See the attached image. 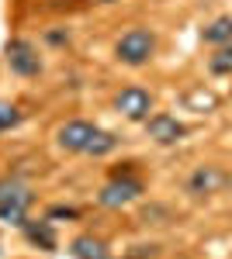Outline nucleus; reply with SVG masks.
I'll return each instance as SVG.
<instances>
[{
    "label": "nucleus",
    "instance_id": "nucleus-14",
    "mask_svg": "<svg viewBox=\"0 0 232 259\" xmlns=\"http://www.w3.org/2000/svg\"><path fill=\"white\" fill-rule=\"evenodd\" d=\"M18 124H21L18 104H11V100H0V132H11V128H18Z\"/></svg>",
    "mask_w": 232,
    "mask_h": 259
},
{
    "label": "nucleus",
    "instance_id": "nucleus-2",
    "mask_svg": "<svg viewBox=\"0 0 232 259\" xmlns=\"http://www.w3.org/2000/svg\"><path fill=\"white\" fill-rule=\"evenodd\" d=\"M31 187L21 183L14 177L0 180V221H11V225H24L28 221V207H31Z\"/></svg>",
    "mask_w": 232,
    "mask_h": 259
},
{
    "label": "nucleus",
    "instance_id": "nucleus-9",
    "mask_svg": "<svg viewBox=\"0 0 232 259\" xmlns=\"http://www.w3.org/2000/svg\"><path fill=\"white\" fill-rule=\"evenodd\" d=\"M70 252L77 259H111L108 245L101 239H94V235H77V239L70 242Z\"/></svg>",
    "mask_w": 232,
    "mask_h": 259
},
{
    "label": "nucleus",
    "instance_id": "nucleus-5",
    "mask_svg": "<svg viewBox=\"0 0 232 259\" xmlns=\"http://www.w3.org/2000/svg\"><path fill=\"white\" fill-rule=\"evenodd\" d=\"M97 132H101L97 124L77 118V121L59 124V128H56V142H59V149H66V152H80V156H87V145L94 142Z\"/></svg>",
    "mask_w": 232,
    "mask_h": 259
},
{
    "label": "nucleus",
    "instance_id": "nucleus-10",
    "mask_svg": "<svg viewBox=\"0 0 232 259\" xmlns=\"http://www.w3.org/2000/svg\"><path fill=\"white\" fill-rule=\"evenodd\" d=\"M201 38H205V45H215V49L218 45H232V14H222L212 24H205Z\"/></svg>",
    "mask_w": 232,
    "mask_h": 259
},
{
    "label": "nucleus",
    "instance_id": "nucleus-7",
    "mask_svg": "<svg viewBox=\"0 0 232 259\" xmlns=\"http://www.w3.org/2000/svg\"><path fill=\"white\" fill-rule=\"evenodd\" d=\"M225 180H229V173L222 166L205 162V166H197L191 177H187V194L191 197H212V194H218L225 187Z\"/></svg>",
    "mask_w": 232,
    "mask_h": 259
},
{
    "label": "nucleus",
    "instance_id": "nucleus-4",
    "mask_svg": "<svg viewBox=\"0 0 232 259\" xmlns=\"http://www.w3.org/2000/svg\"><path fill=\"white\" fill-rule=\"evenodd\" d=\"M115 111L125 121L146 124V121L153 118V94L142 90V87H121V90L115 94Z\"/></svg>",
    "mask_w": 232,
    "mask_h": 259
},
{
    "label": "nucleus",
    "instance_id": "nucleus-1",
    "mask_svg": "<svg viewBox=\"0 0 232 259\" xmlns=\"http://www.w3.org/2000/svg\"><path fill=\"white\" fill-rule=\"evenodd\" d=\"M115 56H118V62H125V66H132V69L146 66V62L156 56V35L149 28H128V31L115 41Z\"/></svg>",
    "mask_w": 232,
    "mask_h": 259
},
{
    "label": "nucleus",
    "instance_id": "nucleus-8",
    "mask_svg": "<svg viewBox=\"0 0 232 259\" xmlns=\"http://www.w3.org/2000/svg\"><path fill=\"white\" fill-rule=\"evenodd\" d=\"M146 135L156 142V145H177V142L187 135L184 121H177L174 114H153L146 121Z\"/></svg>",
    "mask_w": 232,
    "mask_h": 259
},
{
    "label": "nucleus",
    "instance_id": "nucleus-13",
    "mask_svg": "<svg viewBox=\"0 0 232 259\" xmlns=\"http://www.w3.org/2000/svg\"><path fill=\"white\" fill-rule=\"evenodd\" d=\"M115 149H118V139L111 135V132L101 128V132L94 135V142L87 145V156H108V152H115Z\"/></svg>",
    "mask_w": 232,
    "mask_h": 259
},
{
    "label": "nucleus",
    "instance_id": "nucleus-12",
    "mask_svg": "<svg viewBox=\"0 0 232 259\" xmlns=\"http://www.w3.org/2000/svg\"><path fill=\"white\" fill-rule=\"evenodd\" d=\"M208 73L212 76H232V45H218L208 56Z\"/></svg>",
    "mask_w": 232,
    "mask_h": 259
},
{
    "label": "nucleus",
    "instance_id": "nucleus-3",
    "mask_svg": "<svg viewBox=\"0 0 232 259\" xmlns=\"http://www.w3.org/2000/svg\"><path fill=\"white\" fill-rule=\"evenodd\" d=\"M142 190H146V187H142L139 177H132V173H115V177L101 187L97 200H101L104 207H128L132 200L142 197Z\"/></svg>",
    "mask_w": 232,
    "mask_h": 259
},
{
    "label": "nucleus",
    "instance_id": "nucleus-11",
    "mask_svg": "<svg viewBox=\"0 0 232 259\" xmlns=\"http://www.w3.org/2000/svg\"><path fill=\"white\" fill-rule=\"evenodd\" d=\"M21 228H24V235L35 242V245H42V249H56V235H52V225H49V221H24Z\"/></svg>",
    "mask_w": 232,
    "mask_h": 259
},
{
    "label": "nucleus",
    "instance_id": "nucleus-15",
    "mask_svg": "<svg viewBox=\"0 0 232 259\" xmlns=\"http://www.w3.org/2000/svg\"><path fill=\"white\" fill-rule=\"evenodd\" d=\"M225 187H229V190H232V177H229V180H225Z\"/></svg>",
    "mask_w": 232,
    "mask_h": 259
},
{
    "label": "nucleus",
    "instance_id": "nucleus-6",
    "mask_svg": "<svg viewBox=\"0 0 232 259\" xmlns=\"http://www.w3.org/2000/svg\"><path fill=\"white\" fill-rule=\"evenodd\" d=\"M7 66H11V73H18V76H39L42 73V56L28 38H14V41H7Z\"/></svg>",
    "mask_w": 232,
    "mask_h": 259
}]
</instances>
